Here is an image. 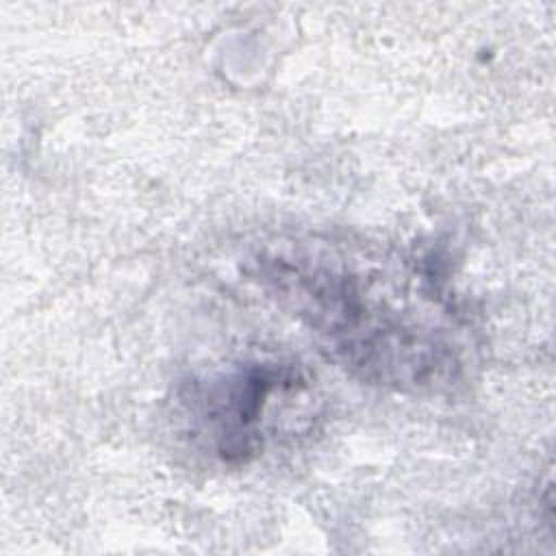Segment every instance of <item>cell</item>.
<instances>
[{"label":"cell","instance_id":"cell-1","mask_svg":"<svg viewBox=\"0 0 556 556\" xmlns=\"http://www.w3.org/2000/svg\"><path fill=\"white\" fill-rule=\"evenodd\" d=\"M326 348L365 380L404 387L441 382L454 365L450 343L380 306L361 280L330 267H300L278 261L267 276Z\"/></svg>","mask_w":556,"mask_h":556},{"label":"cell","instance_id":"cell-2","mask_svg":"<svg viewBox=\"0 0 556 556\" xmlns=\"http://www.w3.org/2000/svg\"><path fill=\"white\" fill-rule=\"evenodd\" d=\"M285 382L282 367L252 363L198 389L200 428L222 460L241 463L261 450L263 413Z\"/></svg>","mask_w":556,"mask_h":556}]
</instances>
